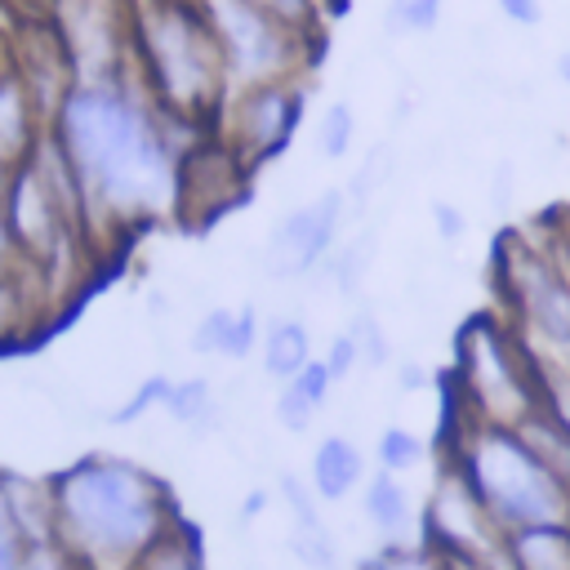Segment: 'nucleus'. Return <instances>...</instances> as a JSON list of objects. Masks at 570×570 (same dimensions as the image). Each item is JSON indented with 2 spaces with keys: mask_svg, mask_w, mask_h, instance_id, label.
Here are the masks:
<instances>
[{
  "mask_svg": "<svg viewBox=\"0 0 570 570\" xmlns=\"http://www.w3.org/2000/svg\"><path fill=\"white\" fill-rule=\"evenodd\" d=\"M49 134L67 151L89 227H134L178 205V169L200 147V125L156 107L142 80L71 85Z\"/></svg>",
  "mask_w": 570,
  "mask_h": 570,
  "instance_id": "f257e3e1",
  "label": "nucleus"
},
{
  "mask_svg": "<svg viewBox=\"0 0 570 570\" xmlns=\"http://www.w3.org/2000/svg\"><path fill=\"white\" fill-rule=\"evenodd\" d=\"M53 543L80 570H129L183 512L169 485L120 454H85L49 476Z\"/></svg>",
  "mask_w": 570,
  "mask_h": 570,
  "instance_id": "f03ea898",
  "label": "nucleus"
},
{
  "mask_svg": "<svg viewBox=\"0 0 570 570\" xmlns=\"http://www.w3.org/2000/svg\"><path fill=\"white\" fill-rule=\"evenodd\" d=\"M134 53L142 67V85L160 111L183 116L191 125L209 120L227 102V67L223 49L200 13L187 0H151L134 18Z\"/></svg>",
  "mask_w": 570,
  "mask_h": 570,
  "instance_id": "7ed1b4c3",
  "label": "nucleus"
},
{
  "mask_svg": "<svg viewBox=\"0 0 570 570\" xmlns=\"http://www.w3.org/2000/svg\"><path fill=\"white\" fill-rule=\"evenodd\" d=\"M450 463L463 472L503 534L530 525H570V490L543 468L517 428L468 423Z\"/></svg>",
  "mask_w": 570,
  "mask_h": 570,
  "instance_id": "20e7f679",
  "label": "nucleus"
},
{
  "mask_svg": "<svg viewBox=\"0 0 570 570\" xmlns=\"http://www.w3.org/2000/svg\"><path fill=\"white\" fill-rule=\"evenodd\" d=\"M454 383L472 405V423L521 428L539 410L525 343L517 338V330L499 325L494 316H472L463 325L454 352Z\"/></svg>",
  "mask_w": 570,
  "mask_h": 570,
  "instance_id": "39448f33",
  "label": "nucleus"
},
{
  "mask_svg": "<svg viewBox=\"0 0 570 570\" xmlns=\"http://www.w3.org/2000/svg\"><path fill=\"white\" fill-rule=\"evenodd\" d=\"M218 49H223V67H227V85L254 89V85H276V80H294L298 62H303V40L281 31L276 22H267L258 9H249L245 0H196Z\"/></svg>",
  "mask_w": 570,
  "mask_h": 570,
  "instance_id": "423d86ee",
  "label": "nucleus"
},
{
  "mask_svg": "<svg viewBox=\"0 0 570 570\" xmlns=\"http://www.w3.org/2000/svg\"><path fill=\"white\" fill-rule=\"evenodd\" d=\"M503 289L512 298V330L530 352H570V276L525 245L503 254Z\"/></svg>",
  "mask_w": 570,
  "mask_h": 570,
  "instance_id": "0eeeda50",
  "label": "nucleus"
},
{
  "mask_svg": "<svg viewBox=\"0 0 570 570\" xmlns=\"http://www.w3.org/2000/svg\"><path fill=\"white\" fill-rule=\"evenodd\" d=\"M343 214H347V191L343 187H325L307 205L289 209L263 245V272L272 281H298V276L321 272L325 258L334 254V236H338Z\"/></svg>",
  "mask_w": 570,
  "mask_h": 570,
  "instance_id": "6e6552de",
  "label": "nucleus"
},
{
  "mask_svg": "<svg viewBox=\"0 0 570 570\" xmlns=\"http://www.w3.org/2000/svg\"><path fill=\"white\" fill-rule=\"evenodd\" d=\"M303 107H307V94L294 80L240 89L227 111V147L245 169L281 156L303 120Z\"/></svg>",
  "mask_w": 570,
  "mask_h": 570,
  "instance_id": "1a4fd4ad",
  "label": "nucleus"
},
{
  "mask_svg": "<svg viewBox=\"0 0 570 570\" xmlns=\"http://www.w3.org/2000/svg\"><path fill=\"white\" fill-rule=\"evenodd\" d=\"M419 539L428 548H436L441 557H468V561H485L490 552L503 548V530L494 525V517L485 512V503L472 494V485L463 481V472L454 463L432 485Z\"/></svg>",
  "mask_w": 570,
  "mask_h": 570,
  "instance_id": "9d476101",
  "label": "nucleus"
},
{
  "mask_svg": "<svg viewBox=\"0 0 570 570\" xmlns=\"http://www.w3.org/2000/svg\"><path fill=\"white\" fill-rule=\"evenodd\" d=\"M53 27L62 36L76 85L125 76V40L116 0H53Z\"/></svg>",
  "mask_w": 570,
  "mask_h": 570,
  "instance_id": "9b49d317",
  "label": "nucleus"
},
{
  "mask_svg": "<svg viewBox=\"0 0 570 570\" xmlns=\"http://www.w3.org/2000/svg\"><path fill=\"white\" fill-rule=\"evenodd\" d=\"M45 116L27 89V80L18 76V67H4L0 71V165L4 169H18L31 160L36 142L45 138Z\"/></svg>",
  "mask_w": 570,
  "mask_h": 570,
  "instance_id": "f8f14e48",
  "label": "nucleus"
},
{
  "mask_svg": "<svg viewBox=\"0 0 570 570\" xmlns=\"http://www.w3.org/2000/svg\"><path fill=\"white\" fill-rule=\"evenodd\" d=\"M307 485L321 503H343L347 494H356L365 485V454L352 436L330 432L316 441L312 463H307Z\"/></svg>",
  "mask_w": 570,
  "mask_h": 570,
  "instance_id": "ddd939ff",
  "label": "nucleus"
},
{
  "mask_svg": "<svg viewBox=\"0 0 570 570\" xmlns=\"http://www.w3.org/2000/svg\"><path fill=\"white\" fill-rule=\"evenodd\" d=\"M361 512H365V525L383 539V543H410V534L423 525L414 503H410V490L401 485V476L392 472H374L365 476L361 485Z\"/></svg>",
  "mask_w": 570,
  "mask_h": 570,
  "instance_id": "4468645a",
  "label": "nucleus"
},
{
  "mask_svg": "<svg viewBox=\"0 0 570 570\" xmlns=\"http://www.w3.org/2000/svg\"><path fill=\"white\" fill-rule=\"evenodd\" d=\"M307 361H312V334H307V325L298 316H276L263 330V343H258L263 374L276 379V383H289Z\"/></svg>",
  "mask_w": 570,
  "mask_h": 570,
  "instance_id": "2eb2a0df",
  "label": "nucleus"
},
{
  "mask_svg": "<svg viewBox=\"0 0 570 570\" xmlns=\"http://www.w3.org/2000/svg\"><path fill=\"white\" fill-rule=\"evenodd\" d=\"M512 570H570V525H530L508 530Z\"/></svg>",
  "mask_w": 570,
  "mask_h": 570,
  "instance_id": "dca6fc26",
  "label": "nucleus"
},
{
  "mask_svg": "<svg viewBox=\"0 0 570 570\" xmlns=\"http://www.w3.org/2000/svg\"><path fill=\"white\" fill-rule=\"evenodd\" d=\"M165 414L178 423V428H191V432H214L218 428V396H214V383L205 374H187V379H174L169 396H165Z\"/></svg>",
  "mask_w": 570,
  "mask_h": 570,
  "instance_id": "f3484780",
  "label": "nucleus"
},
{
  "mask_svg": "<svg viewBox=\"0 0 570 570\" xmlns=\"http://www.w3.org/2000/svg\"><path fill=\"white\" fill-rule=\"evenodd\" d=\"M129 570H205V552H200V534L191 530L187 517H178Z\"/></svg>",
  "mask_w": 570,
  "mask_h": 570,
  "instance_id": "a211bd4d",
  "label": "nucleus"
},
{
  "mask_svg": "<svg viewBox=\"0 0 570 570\" xmlns=\"http://www.w3.org/2000/svg\"><path fill=\"white\" fill-rule=\"evenodd\" d=\"M517 432H521V441L543 459V468L570 490V432L557 428V423H552L548 414H539V410H534Z\"/></svg>",
  "mask_w": 570,
  "mask_h": 570,
  "instance_id": "6ab92c4d",
  "label": "nucleus"
},
{
  "mask_svg": "<svg viewBox=\"0 0 570 570\" xmlns=\"http://www.w3.org/2000/svg\"><path fill=\"white\" fill-rule=\"evenodd\" d=\"M374 249H379V236L374 232H361L352 240H343L330 258H325V281L338 289V294H356L365 285V272L374 263Z\"/></svg>",
  "mask_w": 570,
  "mask_h": 570,
  "instance_id": "aec40b11",
  "label": "nucleus"
},
{
  "mask_svg": "<svg viewBox=\"0 0 570 570\" xmlns=\"http://www.w3.org/2000/svg\"><path fill=\"white\" fill-rule=\"evenodd\" d=\"M285 548L303 570H338V539L325 521L321 525H289Z\"/></svg>",
  "mask_w": 570,
  "mask_h": 570,
  "instance_id": "412c9836",
  "label": "nucleus"
},
{
  "mask_svg": "<svg viewBox=\"0 0 570 570\" xmlns=\"http://www.w3.org/2000/svg\"><path fill=\"white\" fill-rule=\"evenodd\" d=\"M374 454H379V468L401 476V472H414L423 459H428V445L414 428H401V423H387L374 441Z\"/></svg>",
  "mask_w": 570,
  "mask_h": 570,
  "instance_id": "4be33fe9",
  "label": "nucleus"
},
{
  "mask_svg": "<svg viewBox=\"0 0 570 570\" xmlns=\"http://www.w3.org/2000/svg\"><path fill=\"white\" fill-rule=\"evenodd\" d=\"M352 142H356V111H352V102L338 98L316 120V151H321V160H343L352 151Z\"/></svg>",
  "mask_w": 570,
  "mask_h": 570,
  "instance_id": "5701e85b",
  "label": "nucleus"
},
{
  "mask_svg": "<svg viewBox=\"0 0 570 570\" xmlns=\"http://www.w3.org/2000/svg\"><path fill=\"white\" fill-rule=\"evenodd\" d=\"M232 334H236V307H209L191 330V352L232 361Z\"/></svg>",
  "mask_w": 570,
  "mask_h": 570,
  "instance_id": "b1692460",
  "label": "nucleus"
},
{
  "mask_svg": "<svg viewBox=\"0 0 570 570\" xmlns=\"http://www.w3.org/2000/svg\"><path fill=\"white\" fill-rule=\"evenodd\" d=\"M245 4L298 40H307L316 31V18H321V0H245Z\"/></svg>",
  "mask_w": 570,
  "mask_h": 570,
  "instance_id": "393cba45",
  "label": "nucleus"
},
{
  "mask_svg": "<svg viewBox=\"0 0 570 570\" xmlns=\"http://www.w3.org/2000/svg\"><path fill=\"white\" fill-rule=\"evenodd\" d=\"M169 387H174V379H169V374H147V379H142V383L129 392V401H120V405L107 414V423H111V428H125V423L147 419L151 410H165Z\"/></svg>",
  "mask_w": 570,
  "mask_h": 570,
  "instance_id": "a878e982",
  "label": "nucleus"
},
{
  "mask_svg": "<svg viewBox=\"0 0 570 570\" xmlns=\"http://www.w3.org/2000/svg\"><path fill=\"white\" fill-rule=\"evenodd\" d=\"M276 494L285 499L289 508V525H321V499L312 494V485L298 476V472H281L276 476Z\"/></svg>",
  "mask_w": 570,
  "mask_h": 570,
  "instance_id": "bb28decb",
  "label": "nucleus"
},
{
  "mask_svg": "<svg viewBox=\"0 0 570 570\" xmlns=\"http://www.w3.org/2000/svg\"><path fill=\"white\" fill-rule=\"evenodd\" d=\"M387 169H392V151H387V147H374V151L361 160V169L352 174V183L343 187V191H347V205H356V209H361V205L383 187Z\"/></svg>",
  "mask_w": 570,
  "mask_h": 570,
  "instance_id": "cd10ccee",
  "label": "nucleus"
},
{
  "mask_svg": "<svg viewBox=\"0 0 570 570\" xmlns=\"http://www.w3.org/2000/svg\"><path fill=\"white\" fill-rule=\"evenodd\" d=\"M347 334L356 338V352H361V365H387L392 361V343H387V334H383V325H379V316L374 312H361L352 325H347Z\"/></svg>",
  "mask_w": 570,
  "mask_h": 570,
  "instance_id": "c85d7f7f",
  "label": "nucleus"
},
{
  "mask_svg": "<svg viewBox=\"0 0 570 570\" xmlns=\"http://www.w3.org/2000/svg\"><path fill=\"white\" fill-rule=\"evenodd\" d=\"M272 419H276L289 436H303V432L312 428V419H316V405H312L294 383H281V392H276V401H272Z\"/></svg>",
  "mask_w": 570,
  "mask_h": 570,
  "instance_id": "c756f323",
  "label": "nucleus"
},
{
  "mask_svg": "<svg viewBox=\"0 0 570 570\" xmlns=\"http://www.w3.org/2000/svg\"><path fill=\"white\" fill-rule=\"evenodd\" d=\"M441 18V0H392L387 4V27L410 36V31H432Z\"/></svg>",
  "mask_w": 570,
  "mask_h": 570,
  "instance_id": "7c9ffc66",
  "label": "nucleus"
},
{
  "mask_svg": "<svg viewBox=\"0 0 570 570\" xmlns=\"http://www.w3.org/2000/svg\"><path fill=\"white\" fill-rule=\"evenodd\" d=\"M0 570H27V543L13 525L9 494H4V472H0Z\"/></svg>",
  "mask_w": 570,
  "mask_h": 570,
  "instance_id": "2f4dec72",
  "label": "nucleus"
},
{
  "mask_svg": "<svg viewBox=\"0 0 570 570\" xmlns=\"http://www.w3.org/2000/svg\"><path fill=\"white\" fill-rule=\"evenodd\" d=\"M27 289L18 285V276L9 272L4 281H0V343L4 338H18V330H22V321H27Z\"/></svg>",
  "mask_w": 570,
  "mask_h": 570,
  "instance_id": "473e14b6",
  "label": "nucleus"
},
{
  "mask_svg": "<svg viewBox=\"0 0 570 570\" xmlns=\"http://www.w3.org/2000/svg\"><path fill=\"white\" fill-rule=\"evenodd\" d=\"M289 383H294V387H298L316 410H321V405L330 401V392H334V374L325 370V361H321V356H312V361H307Z\"/></svg>",
  "mask_w": 570,
  "mask_h": 570,
  "instance_id": "72a5a7b5",
  "label": "nucleus"
},
{
  "mask_svg": "<svg viewBox=\"0 0 570 570\" xmlns=\"http://www.w3.org/2000/svg\"><path fill=\"white\" fill-rule=\"evenodd\" d=\"M321 361H325V370L334 374V383H343V379H347V374H352V370L361 365V352H356V338H352L347 330H343V334H334Z\"/></svg>",
  "mask_w": 570,
  "mask_h": 570,
  "instance_id": "f704fd0d",
  "label": "nucleus"
},
{
  "mask_svg": "<svg viewBox=\"0 0 570 570\" xmlns=\"http://www.w3.org/2000/svg\"><path fill=\"white\" fill-rule=\"evenodd\" d=\"M432 227H436V236H441L445 245H459V240L468 236V218H463V209L450 205V200H432Z\"/></svg>",
  "mask_w": 570,
  "mask_h": 570,
  "instance_id": "c9c22d12",
  "label": "nucleus"
},
{
  "mask_svg": "<svg viewBox=\"0 0 570 570\" xmlns=\"http://www.w3.org/2000/svg\"><path fill=\"white\" fill-rule=\"evenodd\" d=\"M499 4V13L508 18V22H517V27H539L543 22V4L539 0H494Z\"/></svg>",
  "mask_w": 570,
  "mask_h": 570,
  "instance_id": "e433bc0d",
  "label": "nucleus"
},
{
  "mask_svg": "<svg viewBox=\"0 0 570 570\" xmlns=\"http://www.w3.org/2000/svg\"><path fill=\"white\" fill-rule=\"evenodd\" d=\"M428 383H432V374H428L419 361H405V365L396 370V387H401V392H423Z\"/></svg>",
  "mask_w": 570,
  "mask_h": 570,
  "instance_id": "4c0bfd02",
  "label": "nucleus"
},
{
  "mask_svg": "<svg viewBox=\"0 0 570 570\" xmlns=\"http://www.w3.org/2000/svg\"><path fill=\"white\" fill-rule=\"evenodd\" d=\"M22 258H18V245H13V236H9V227H4V214H0V281L18 267Z\"/></svg>",
  "mask_w": 570,
  "mask_h": 570,
  "instance_id": "58836bf2",
  "label": "nucleus"
},
{
  "mask_svg": "<svg viewBox=\"0 0 570 570\" xmlns=\"http://www.w3.org/2000/svg\"><path fill=\"white\" fill-rule=\"evenodd\" d=\"M263 508H267V490H249V494H245V503H240V521H245V525H254V521L263 517Z\"/></svg>",
  "mask_w": 570,
  "mask_h": 570,
  "instance_id": "ea45409f",
  "label": "nucleus"
},
{
  "mask_svg": "<svg viewBox=\"0 0 570 570\" xmlns=\"http://www.w3.org/2000/svg\"><path fill=\"white\" fill-rule=\"evenodd\" d=\"M445 561V570H485L481 561H468V557H441Z\"/></svg>",
  "mask_w": 570,
  "mask_h": 570,
  "instance_id": "a19ab883",
  "label": "nucleus"
},
{
  "mask_svg": "<svg viewBox=\"0 0 570 570\" xmlns=\"http://www.w3.org/2000/svg\"><path fill=\"white\" fill-rule=\"evenodd\" d=\"M557 76H561V85L570 89V49H566V53L557 58Z\"/></svg>",
  "mask_w": 570,
  "mask_h": 570,
  "instance_id": "79ce46f5",
  "label": "nucleus"
},
{
  "mask_svg": "<svg viewBox=\"0 0 570 570\" xmlns=\"http://www.w3.org/2000/svg\"><path fill=\"white\" fill-rule=\"evenodd\" d=\"M27 4H36V9H45V4H53V0H27Z\"/></svg>",
  "mask_w": 570,
  "mask_h": 570,
  "instance_id": "37998d69",
  "label": "nucleus"
},
{
  "mask_svg": "<svg viewBox=\"0 0 570 570\" xmlns=\"http://www.w3.org/2000/svg\"><path fill=\"white\" fill-rule=\"evenodd\" d=\"M142 4H151V0H134V9H142Z\"/></svg>",
  "mask_w": 570,
  "mask_h": 570,
  "instance_id": "c03bdc74",
  "label": "nucleus"
}]
</instances>
